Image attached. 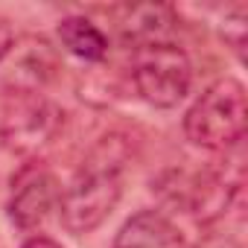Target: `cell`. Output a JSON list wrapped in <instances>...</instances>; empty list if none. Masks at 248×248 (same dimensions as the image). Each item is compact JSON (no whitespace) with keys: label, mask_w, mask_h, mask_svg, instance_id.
<instances>
[{"label":"cell","mask_w":248,"mask_h":248,"mask_svg":"<svg viewBox=\"0 0 248 248\" xmlns=\"http://www.w3.org/2000/svg\"><path fill=\"white\" fill-rule=\"evenodd\" d=\"M59 41L67 53L85 62H102L108 53V38L88 18H64L59 24Z\"/></svg>","instance_id":"obj_8"},{"label":"cell","mask_w":248,"mask_h":248,"mask_svg":"<svg viewBox=\"0 0 248 248\" xmlns=\"http://www.w3.org/2000/svg\"><path fill=\"white\" fill-rule=\"evenodd\" d=\"M175 12L164 3H143V6H132L120 24L123 41L132 44L135 50L143 47H155V44H170L167 38L175 30Z\"/></svg>","instance_id":"obj_6"},{"label":"cell","mask_w":248,"mask_h":248,"mask_svg":"<svg viewBox=\"0 0 248 248\" xmlns=\"http://www.w3.org/2000/svg\"><path fill=\"white\" fill-rule=\"evenodd\" d=\"M135 88L140 99H146L155 108H172L178 105L193 82V64L190 56L175 44H155L135 50V70H132Z\"/></svg>","instance_id":"obj_3"},{"label":"cell","mask_w":248,"mask_h":248,"mask_svg":"<svg viewBox=\"0 0 248 248\" xmlns=\"http://www.w3.org/2000/svg\"><path fill=\"white\" fill-rule=\"evenodd\" d=\"M245 129L248 102L236 79H219L184 114V135L202 149H231L245 138Z\"/></svg>","instance_id":"obj_2"},{"label":"cell","mask_w":248,"mask_h":248,"mask_svg":"<svg viewBox=\"0 0 248 248\" xmlns=\"http://www.w3.org/2000/svg\"><path fill=\"white\" fill-rule=\"evenodd\" d=\"M56 202H59V184H56V178L47 175V172H35L32 178H27V181L18 184V193L9 202V219L18 228H24V231L38 228L50 216V210H53Z\"/></svg>","instance_id":"obj_5"},{"label":"cell","mask_w":248,"mask_h":248,"mask_svg":"<svg viewBox=\"0 0 248 248\" xmlns=\"http://www.w3.org/2000/svg\"><path fill=\"white\" fill-rule=\"evenodd\" d=\"M15 47V35H12V27L0 18V62L9 56V50Z\"/></svg>","instance_id":"obj_10"},{"label":"cell","mask_w":248,"mask_h":248,"mask_svg":"<svg viewBox=\"0 0 248 248\" xmlns=\"http://www.w3.org/2000/svg\"><path fill=\"white\" fill-rule=\"evenodd\" d=\"M62 111L35 91H15L0 117V140L12 152H35L56 138Z\"/></svg>","instance_id":"obj_4"},{"label":"cell","mask_w":248,"mask_h":248,"mask_svg":"<svg viewBox=\"0 0 248 248\" xmlns=\"http://www.w3.org/2000/svg\"><path fill=\"white\" fill-rule=\"evenodd\" d=\"M245 32H248V27H245V6H236V9H231L225 15V27H222V38L231 44V50L236 56L245 53Z\"/></svg>","instance_id":"obj_9"},{"label":"cell","mask_w":248,"mask_h":248,"mask_svg":"<svg viewBox=\"0 0 248 248\" xmlns=\"http://www.w3.org/2000/svg\"><path fill=\"white\" fill-rule=\"evenodd\" d=\"M114 248H187L181 231L158 210L135 213L114 236Z\"/></svg>","instance_id":"obj_7"},{"label":"cell","mask_w":248,"mask_h":248,"mask_svg":"<svg viewBox=\"0 0 248 248\" xmlns=\"http://www.w3.org/2000/svg\"><path fill=\"white\" fill-rule=\"evenodd\" d=\"M117 138H105L93 155L85 161L82 172L76 175V181L62 193L59 199V216L62 225L82 236L91 233L93 228H99L111 210L120 202V170H123V155H111Z\"/></svg>","instance_id":"obj_1"},{"label":"cell","mask_w":248,"mask_h":248,"mask_svg":"<svg viewBox=\"0 0 248 248\" xmlns=\"http://www.w3.org/2000/svg\"><path fill=\"white\" fill-rule=\"evenodd\" d=\"M199 248H242L233 236H225V233H210Z\"/></svg>","instance_id":"obj_11"},{"label":"cell","mask_w":248,"mask_h":248,"mask_svg":"<svg viewBox=\"0 0 248 248\" xmlns=\"http://www.w3.org/2000/svg\"><path fill=\"white\" fill-rule=\"evenodd\" d=\"M21 248H62L56 239H50V236H30Z\"/></svg>","instance_id":"obj_12"}]
</instances>
